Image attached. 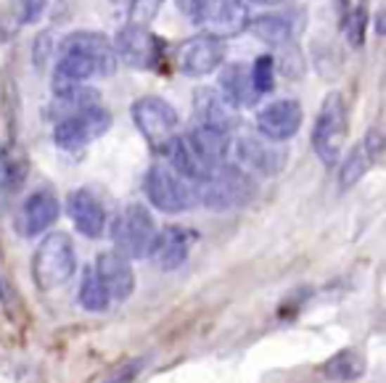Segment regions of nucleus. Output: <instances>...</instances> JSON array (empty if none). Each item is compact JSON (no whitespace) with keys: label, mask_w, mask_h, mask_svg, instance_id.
Masks as SVG:
<instances>
[{"label":"nucleus","mask_w":386,"mask_h":383,"mask_svg":"<svg viewBox=\"0 0 386 383\" xmlns=\"http://www.w3.org/2000/svg\"><path fill=\"white\" fill-rule=\"evenodd\" d=\"M56 69H53V93H64L69 88L85 85L90 77H109L117 72V53L114 43L103 32H79L67 34L56 48Z\"/></svg>","instance_id":"f257e3e1"},{"label":"nucleus","mask_w":386,"mask_h":383,"mask_svg":"<svg viewBox=\"0 0 386 383\" xmlns=\"http://www.w3.org/2000/svg\"><path fill=\"white\" fill-rule=\"evenodd\" d=\"M77 270L75 243L64 233L45 235L32 257V278L40 291H56L72 280Z\"/></svg>","instance_id":"f03ea898"},{"label":"nucleus","mask_w":386,"mask_h":383,"mask_svg":"<svg viewBox=\"0 0 386 383\" xmlns=\"http://www.w3.org/2000/svg\"><path fill=\"white\" fill-rule=\"evenodd\" d=\"M143 190L148 201L167 214H180V212H188L191 207L199 204V186L186 180L165 162L154 164L146 172Z\"/></svg>","instance_id":"7ed1b4c3"},{"label":"nucleus","mask_w":386,"mask_h":383,"mask_svg":"<svg viewBox=\"0 0 386 383\" xmlns=\"http://www.w3.org/2000/svg\"><path fill=\"white\" fill-rule=\"evenodd\" d=\"M254 196V183L249 172H243L236 164L214 167L210 175L199 183V201L212 212H228V209L243 207Z\"/></svg>","instance_id":"20e7f679"},{"label":"nucleus","mask_w":386,"mask_h":383,"mask_svg":"<svg viewBox=\"0 0 386 383\" xmlns=\"http://www.w3.org/2000/svg\"><path fill=\"white\" fill-rule=\"evenodd\" d=\"M154 214L143 204H127L111 222V241L124 259H146L156 238Z\"/></svg>","instance_id":"39448f33"},{"label":"nucleus","mask_w":386,"mask_h":383,"mask_svg":"<svg viewBox=\"0 0 386 383\" xmlns=\"http://www.w3.org/2000/svg\"><path fill=\"white\" fill-rule=\"evenodd\" d=\"M188 16L193 24H199L204 34L225 40L249 30L252 3L249 0H193Z\"/></svg>","instance_id":"423d86ee"},{"label":"nucleus","mask_w":386,"mask_h":383,"mask_svg":"<svg viewBox=\"0 0 386 383\" xmlns=\"http://www.w3.org/2000/svg\"><path fill=\"white\" fill-rule=\"evenodd\" d=\"M347 132V111H344V100L339 93H331L323 100L318 111V119L312 127V148L318 153L323 164H339L342 159V141Z\"/></svg>","instance_id":"0eeeda50"},{"label":"nucleus","mask_w":386,"mask_h":383,"mask_svg":"<svg viewBox=\"0 0 386 383\" xmlns=\"http://www.w3.org/2000/svg\"><path fill=\"white\" fill-rule=\"evenodd\" d=\"M231 156L236 159V167L259 177L278 175L288 159L286 148L281 143L267 141L262 135H241L231 141Z\"/></svg>","instance_id":"6e6552de"},{"label":"nucleus","mask_w":386,"mask_h":383,"mask_svg":"<svg viewBox=\"0 0 386 383\" xmlns=\"http://www.w3.org/2000/svg\"><path fill=\"white\" fill-rule=\"evenodd\" d=\"M111 127V114L101 106L85 109L79 114H72L67 119L56 122L53 127V141L58 148L64 151H77L85 148L88 143L98 141L101 135H106Z\"/></svg>","instance_id":"1a4fd4ad"},{"label":"nucleus","mask_w":386,"mask_h":383,"mask_svg":"<svg viewBox=\"0 0 386 383\" xmlns=\"http://www.w3.org/2000/svg\"><path fill=\"white\" fill-rule=\"evenodd\" d=\"M130 114H133L135 127L141 130V135L154 145L156 151L169 138L177 135V122H180L177 119V111L159 96H146V98L135 100Z\"/></svg>","instance_id":"9d476101"},{"label":"nucleus","mask_w":386,"mask_h":383,"mask_svg":"<svg viewBox=\"0 0 386 383\" xmlns=\"http://www.w3.org/2000/svg\"><path fill=\"white\" fill-rule=\"evenodd\" d=\"M165 45L148 27L124 24L114 37V53L117 61L133 66V69H154L162 61Z\"/></svg>","instance_id":"9b49d317"},{"label":"nucleus","mask_w":386,"mask_h":383,"mask_svg":"<svg viewBox=\"0 0 386 383\" xmlns=\"http://www.w3.org/2000/svg\"><path fill=\"white\" fill-rule=\"evenodd\" d=\"M222 58H225V40L204 32L196 34V37H188L175 51L177 69L188 77H207L212 72H217Z\"/></svg>","instance_id":"f8f14e48"},{"label":"nucleus","mask_w":386,"mask_h":383,"mask_svg":"<svg viewBox=\"0 0 386 383\" xmlns=\"http://www.w3.org/2000/svg\"><path fill=\"white\" fill-rule=\"evenodd\" d=\"M193 243H196V233L193 230H188L186 225H167V228L156 230L148 259L159 270L169 273V270L183 267V262H186L191 249H193Z\"/></svg>","instance_id":"ddd939ff"},{"label":"nucleus","mask_w":386,"mask_h":383,"mask_svg":"<svg viewBox=\"0 0 386 383\" xmlns=\"http://www.w3.org/2000/svg\"><path fill=\"white\" fill-rule=\"evenodd\" d=\"M58 212H61V204H58V196H56L51 188H40L30 196L24 198V204L16 212V230L24 238H34L53 225L58 219Z\"/></svg>","instance_id":"4468645a"},{"label":"nucleus","mask_w":386,"mask_h":383,"mask_svg":"<svg viewBox=\"0 0 386 383\" xmlns=\"http://www.w3.org/2000/svg\"><path fill=\"white\" fill-rule=\"evenodd\" d=\"M302 127V103L294 98H278L257 114V130L267 141L283 143L294 138Z\"/></svg>","instance_id":"2eb2a0df"},{"label":"nucleus","mask_w":386,"mask_h":383,"mask_svg":"<svg viewBox=\"0 0 386 383\" xmlns=\"http://www.w3.org/2000/svg\"><path fill=\"white\" fill-rule=\"evenodd\" d=\"M238 109H233L228 100L222 98L220 90L199 88L193 93V124H207L214 130H222L231 135L238 127Z\"/></svg>","instance_id":"dca6fc26"},{"label":"nucleus","mask_w":386,"mask_h":383,"mask_svg":"<svg viewBox=\"0 0 386 383\" xmlns=\"http://www.w3.org/2000/svg\"><path fill=\"white\" fill-rule=\"evenodd\" d=\"M69 217L75 222V228L85 235V238H101L106 233V225H109V217H106V209L98 201L96 193H90L85 188L79 190H72L67 201Z\"/></svg>","instance_id":"f3484780"},{"label":"nucleus","mask_w":386,"mask_h":383,"mask_svg":"<svg viewBox=\"0 0 386 383\" xmlns=\"http://www.w3.org/2000/svg\"><path fill=\"white\" fill-rule=\"evenodd\" d=\"M93 270L98 275L101 285L106 288L109 301H124L135 291V273L133 267H130V259H124L122 254L117 252L101 254Z\"/></svg>","instance_id":"a211bd4d"},{"label":"nucleus","mask_w":386,"mask_h":383,"mask_svg":"<svg viewBox=\"0 0 386 383\" xmlns=\"http://www.w3.org/2000/svg\"><path fill=\"white\" fill-rule=\"evenodd\" d=\"M378 153H381V135L373 130V132H368L363 141L349 151V156L342 162V169H339V186L342 188L357 186V183L371 172V167L375 164Z\"/></svg>","instance_id":"6ab92c4d"},{"label":"nucleus","mask_w":386,"mask_h":383,"mask_svg":"<svg viewBox=\"0 0 386 383\" xmlns=\"http://www.w3.org/2000/svg\"><path fill=\"white\" fill-rule=\"evenodd\" d=\"M191 148L196 151L204 164L214 169L228 162L231 156V135L222 130H214V127H207V124H193L191 130L186 132Z\"/></svg>","instance_id":"aec40b11"},{"label":"nucleus","mask_w":386,"mask_h":383,"mask_svg":"<svg viewBox=\"0 0 386 383\" xmlns=\"http://www.w3.org/2000/svg\"><path fill=\"white\" fill-rule=\"evenodd\" d=\"M220 93L233 109H246V106H254L257 100L262 98V96L254 90L249 64L225 66L220 74Z\"/></svg>","instance_id":"412c9836"},{"label":"nucleus","mask_w":386,"mask_h":383,"mask_svg":"<svg viewBox=\"0 0 386 383\" xmlns=\"http://www.w3.org/2000/svg\"><path fill=\"white\" fill-rule=\"evenodd\" d=\"M98 100H101L98 90L77 85V88H69V90H64V93H56V100L51 103L48 114L53 117V122H61V119H67V117H72V114H79V111H85V109L101 106Z\"/></svg>","instance_id":"4be33fe9"},{"label":"nucleus","mask_w":386,"mask_h":383,"mask_svg":"<svg viewBox=\"0 0 386 383\" xmlns=\"http://www.w3.org/2000/svg\"><path fill=\"white\" fill-rule=\"evenodd\" d=\"M24 177H27V162L22 159V153H0V209L19 193Z\"/></svg>","instance_id":"5701e85b"},{"label":"nucleus","mask_w":386,"mask_h":383,"mask_svg":"<svg viewBox=\"0 0 386 383\" xmlns=\"http://www.w3.org/2000/svg\"><path fill=\"white\" fill-rule=\"evenodd\" d=\"M249 30L257 34V40H265L270 45H288L294 37V24L283 13H267L249 22Z\"/></svg>","instance_id":"b1692460"},{"label":"nucleus","mask_w":386,"mask_h":383,"mask_svg":"<svg viewBox=\"0 0 386 383\" xmlns=\"http://www.w3.org/2000/svg\"><path fill=\"white\" fill-rule=\"evenodd\" d=\"M79 304L85 306L88 312H103L109 306V294L101 285L96 270H85L82 273V283H79Z\"/></svg>","instance_id":"393cba45"},{"label":"nucleus","mask_w":386,"mask_h":383,"mask_svg":"<svg viewBox=\"0 0 386 383\" xmlns=\"http://www.w3.org/2000/svg\"><path fill=\"white\" fill-rule=\"evenodd\" d=\"M252 82H254V90L259 93V96H265L270 90L276 88V58L273 56H257V61L252 66Z\"/></svg>","instance_id":"a878e982"},{"label":"nucleus","mask_w":386,"mask_h":383,"mask_svg":"<svg viewBox=\"0 0 386 383\" xmlns=\"http://www.w3.org/2000/svg\"><path fill=\"white\" fill-rule=\"evenodd\" d=\"M326 372L331 378H342V381H349V378H357L363 372V360L354 354V351H342L336 354L328 365H326Z\"/></svg>","instance_id":"bb28decb"},{"label":"nucleus","mask_w":386,"mask_h":383,"mask_svg":"<svg viewBox=\"0 0 386 383\" xmlns=\"http://www.w3.org/2000/svg\"><path fill=\"white\" fill-rule=\"evenodd\" d=\"M165 0H127V13H130V24L138 27H148L156 19V13L162 8Z\"/></svg>","instance_id":"cd10ccee"},{"label":"nucleus","mask_w":386,"mask_h":383,"mask_svg":"<svg viewBox=\"0 0 386 383\" xmlns=\"http://www.w3.org/2000/svg\"><path fill=\"white\" fill-rule=\"evenodd\" d=\"M53 53H56V34L43 32L40 37H37V43H34V64L43 66Z\"/></svg>","instance_id":"c85d7f7f"},{"label":"nucleus","mask_w":386,"mask_h":383,"mask_svg":"<svg viewBox=\"0 0 386 383\" xmlns=\"http://www.w3.org/2000/svg\"><path fill=\"white\" fill-rule=\"evenodd\" d=\"M16 3H19V19L27 24L37 22L48 6V0H16Z\"/></svg>","instance_id":"c756f323"},{"label":"nucleus","mask_w":386,"mask_h":383,"mask_svg":"<svg viewBox=\"0 0 386 383\" xmlns=\"http://www.w3.org/2000/svg\"><path fill=\"white\" fill-rule=\"evenodd\" d=\"M249 3H257V6H278L283 0H249Z\"/></svg>","instance_id":"7c9ffc66"},{"label":"nucleus","mask_w":386,"mask_h":383,"mask_svg":"<svg viewBox=\"0 0 386 383\" xmlns=\"http://www.w3.org/2000/svg\"><path fill=\"white\" fill-rule=\"evenodd\" d=\"M191 3H193V0H177V6H180V8H183V11H191Z\"/></svg>","instance_id":"2f4dec72"},{"label":"nucleus","mask_w":386,"mask_h":383,"mask_svg":"<svg viewBox=\"0 0 386 383\" xmlns=\"http://www.w3.org/2000/svg\"><path fill=\"white\" fill-rule=\"evenodd\" d=\"M0 304H3V280H0Z\"/></svg>","instance_id":"473e14b6"},{"label":"nucleus","mask_w":386,"mask_h":383,"mask_svg":"<svg viewBox=\"0 0 386 383\" xmlns=\"http://www.w3.org/2000/svg\"><path fill=\"white\" fill-rule=\"evenodd\" d=\"M114 3H124V6H127V0H114Z\"/></svg>","instance_id":"72a5a7b5"}]
</instances>
